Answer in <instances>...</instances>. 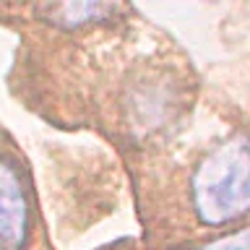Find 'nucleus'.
I'll return each mask as SVG.
<instances>
[{
	"mask_svg": "<svg viewBox=\"0 0 250 250\" xmlns=\"http://www.w3.org/2000/svg\"><path fill=\"white\" fill-rule=\"evenodd\" d=\"M123 8L115 3H97V0H68V3H47L39 5L37 13L47 23L60 29H83L91 23L109 21Z\"/></svg>",
	"mask_w": 250,
	"mask_h": 250,
	"instance_id": "3",
	"label": "nucleus"
},
{
	"mask_svg": "<svg viewBox=\"0 0 250 250\" xmlns=\"http://www.w3.org/2000/svg\"><path fill=\"white\" fill-rule=\"evenodd\" d=\"M195 250H250V227L237 229L232 234H224V237L208 242V245H201Z\"/></svg>",
	"mask_w": 250,
	"mask_h": 250,
	"instance_id": "4",
	"label": "nucleus"
},
{
	"mask_svg": "<svg viewBox=\"0 0 250 250\" xmlns=\"http://www.w3.org/2000/svg\"><path fill=\"white\" fill-rule=\"evenodd\" d=\"M29 240V198L19 164L0 156V250H23Z\"/></svg>",
	"mask_w": 250,
	"mask_h": 250,
	"instance_id": "2",
	"label": "nucleus"
},
{
	"mask_svg": "<svg viewBox=\"0 0 250 250\" xmlns=\"http://www.w3.org/2000/svg\"><path fill=\"white\" fill-rule=\"evenodd\" d=\"M201 224L222 227L250 211V133H234L198 162L190 180Z\"/></svg>",
	"mask_w": 250,
	"mask_h": 250,
	"instance_id": "1",
	"label": "nucleus"
}]
</instances>
